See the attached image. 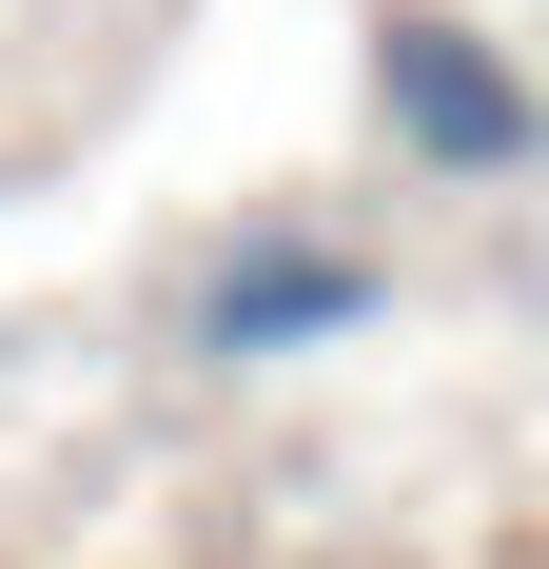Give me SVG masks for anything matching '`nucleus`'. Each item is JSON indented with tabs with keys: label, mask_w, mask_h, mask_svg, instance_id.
<instances>
[{
	"label": "nucleus",
	"mask_w": 549,
	"mask_h": 569,
	"mask_svg": "<svg viewBox=\"0 0 549 569\" xmlns=\"http://www.w3.org/2000/svg\"><path fill=\"white\" fill-rule=\"evenodd\" d=\"M373 99H392V138H412L432 177H530V138H549L530 79H510L451 0H392V20H373Z\"/></svg>",
	"instance_id": "obj_1"
},
{
	"label": "nucleus",
	"mask_w": 549,
	"mask_h": 569,
	"mask_svg": "<svg viewBox=\"0 0 549 569\" xmlns=\"http://www.w3.org/2000/svg\"><path fill=\"white\" fill-rule=\"evenodd\" d=\"M353 315H392V295H373V256H333V236H236L217 295H197L217 353H315V335H353Z\"/></svg>",
	"instance_id": "obj_2"
}]
</instances>
